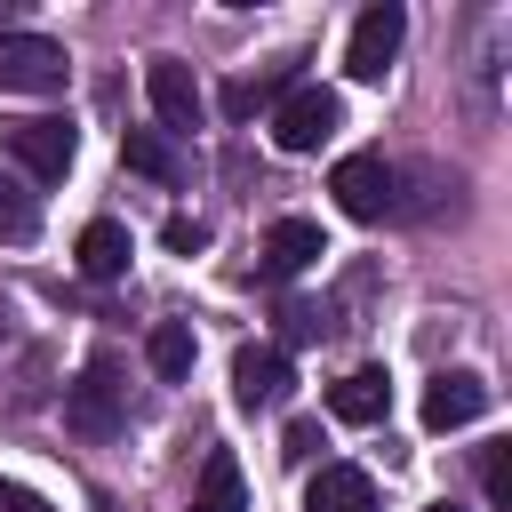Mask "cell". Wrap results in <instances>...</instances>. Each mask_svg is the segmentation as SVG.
<instances>
[{"instance_id":"obj_1","label":"cell","mask_w":512,"mask_h":512,"mask_svg":"<svg viewBox=\"0 0 512 512\" xmlns=\"http://www.w3.org/2000/svg\"><path fill=\"white\" fill-rule=\"evenodd\" d=\"M64 424H72L80 440H112V432L128 424V384H120V360H112V352H96V360L64 384Z\"/></svg>"},{"instance_id":"obj_2","label":"cell","mask_w":512,"mask_h":512,"mask_svg":"<svg viewBox=\"0 0 512 512\" xmlns=\"http://www.w3.org/2000/svg\"><path fill=\"white\" fill-rule=\"evenodd\" d=\"M0 152L24 160L40 184H56V176L80 160V136H72V120H56V112H16V120H0Z\"/></svg>"},{"instance_id":"obj_3","label":"cell","mask_w":512,"mask_h":512,"mask_svg":"<svg viewBox=\"0 0 512 512\" xmlns=\"http://www.w3.org/2000/svg\"><path fill=\"white\" fill-rule=\"evenodd\" d=\"M400 176H392V160L384 152H344L336 160V176H328V192H336V208L352 216V224H376V216H392L400 208V192H392Z\"/></svg>"},{"instance_id":"obj_4","label":"cell","mask_w":512,"mask_h":512,"mask_svg":"<svg viewBox=\"0 0 512 512\" xmlns=\"http://www.w3.org/2000/svg\"><path fill=\"white\" fill-rule=\"evenodd\" d=\"M72 72V56L48 32H0V88L8 96H56Z\"/></svg>"},{"instance_id":"obj_5","label":"cell","mask_w":512,"mask_h":512,"mask_svg":"<svg viewBox=\"0 0 512 512\" xmlns=\"http://www.w3.org/2000/svg\"><path fill=\"white\" fill-rule=\"evenodd\" d=\"M336 120H344V104H336L328 88H304V80H296V88L272 104V144H280V152H320V144L336 136Z\"/></svg>"},{"instance_id":"obj_6","label":"cell","mask_w":512,"mask_h":512,"mask_svg":"<svg viewBox=\"0 0 512 512\" xmlns=\"http://www.w3.org/2000/svg\"><path fill=\"white\" fill-rule=\"evenodd\" d=\"M400 40H408V8H400V0L360 8L352 48H344V72H352V80H384V72H392V56H400Z\"/></svg>"},{"instance_id":"obj_7","label":"cell","mask_w":512,"mask_h":512,"mask_svg":"<svg viewBox=\"0 0 512 512\" xmlns=\"http://www.w3.org/2000/svg\"><path fill=\"white\" fill-rule=\"evenodd\" d=\"M144 96H152L160 128H176V136H192L200 112H208V96H200V80H192L184 56H152V64H144Z\"/></svg>"},{"instance_id":"obj_8","label":"cell","mask_w":512,"mask_h":512,"mask_svg":"<svg viewBox=\"0 0 512 512\" xmlns=\"http://www.w3.org/2000/svg\"><path fill=\"white\" fill-rule=\"evenodd\" d=\"M288 384H296V368H288L280 344H240V352H232V400H240L248 416H256V408H280Z\"/></svg>"},{"instance_id":"obj_9","label":"cell","mask_w":512,"mask_h":512,"mask_svg":"<svg viewBox=\"0 0 512 512\" xmlns=\"http://www.w3.org/2000/svg\"><path fill=\"white\" fill-rule=\"evenodd\" d=\"M488 408V384L472 376V368H440L432 384H424V432H456V424H472Z\"/></svg>"},{"instance_id":"obj_10","label":"cell","mask_w":512,"mask_h":512,"mask_svg":"<svg viewBox=\"0 0 512 512\" xmlns=\"http://www.w3.org/2000/svg\"><path fill=\"white\" fill-rule=\"evenodd\" d=\"M320 256H328V240H320L312 216H280V224L264 232V280H296V272H312Z\"/></svg>"},{"instance_id":"obj_11","label":"cell","mask_w":512,"mask_h":512,"mask_svg":"<svg viewBox=\"0 0 512 512\" xmlns=\"http://www.w3.org/2000/svg\"><path fill=\"white\" fill-rule=\"evenodd\" d=\"M304 512H376V480L360 464H320L304 480Z\"/></svg>"},{"instance_id":"obj_12","label":"cell","mask_w":512,"mask_h":512,"mask_svg":"<svg viewBox=\"0 0 512 512\" xmlns=\"http://www.w3.org/2000/svg\"><path fill=\"white\" fill-rule=\"evenodd\" d=\"M296 64H304V56H280V64H264V72L232 80V88H224V120H256L264 104H280V96L296 88Z\"/></svg>"},{"instance_id":"obj_13","label":"cell","mask_w":512,"mask_h":512,"mask_svg":"<svg viewBox=\"0 0 512 512\" xmlns=\"http://www.w3.org/2000/svg\"><path fill=\"white\" fill-rule=\"evenodd\" d=\"M72 256H80V272H88V280H120V272H128V256H136V240H128V224L96 216V224L80 232V248H72Z\"/></svg>"},{"instance_id":"obj_14","label":"cell","mask_w":512,"mask_h":512,"mask_svg":"<svg viewBox=\"0 0 512 512\" xmlns=\"http://www.w3.org/2000/svg\"><path fill=\"white\" fill-rule=\"evenodd\" d=\"M328 408H336V424H384V408H392L384 368H352V376L328 392Z\"/></svg>"},{"instance_id":"obj_15","label":"cell","mask_w":512,"mask_h":512,"mask_svg":"<svg viewBox=\"0 0 512 512\" xmlns=\"http://www.w3.org/2000/svg\"><path fill=\"white\" fill-rule=\"evenodd\" d=\"M192 512H248V480H240V464L216 448L208 464H200V488H192Z\"/></svg>"},{"instance_id":"obj_16","label":"cell","mask_w":512,"mask_h":512,"mask_svg":"<svg viewBox=\"0 0 512 512\" xmlns=\"http://www.w3.org/2000/svg\"><path fill=\"white\" fill-rule=\"evenodd\" d=\"M144 360H152L160 384H184V376H192V328H184V320H160V328L144 336Z\"/></svg>"},{"instance_id":"obj_17","label":"cell","mask_w":512,"mask_h":512,"mask_svg":"<svg viewBox=\"0 0 512 512\" xmlns=\"http://www.w3.org/2000/svg\"><path fill=\"white\" fill-rule=\"evenodd\" d=\"M120 160H128L136 176H152V184H176V152H168L160 128H128V136H120Z\"/></svg>"},{"instance_id":"obj_18","label":"cell","mask_w":512,"mask_h":512,"mask_svg":"<svg viewBox=\"0 0 512 512\" xmlns=\"http://www.w3.org/2000/svg\"><path fill=\"white\" fill-rule=\"evenodd\" d=\"M32 232H40V200H32L24 176L0 168V240H32Z\"/></svg>"},{"instance_id":"obj_19","label":"cell","mask_w":512,"mask_h":512,"mask_svg":"<svg viewBox=\"0 0 512 512\" xmlns=\"http://www.w3.org/2000/svg\"><path fill=\"white\" fill-rule=\"evenodd\" d=\"M480 488H488L496 512H512V440H488L480 448Z\"/></svg>"},{"instance_id":"obj_20","label":"cell","mask_w":512,"mask_h":512,"mask_svg":"<svg viewBox=\"0 0 512 512\" xmlns=\"http://www.w3.org/2000/svg\"><path fill=\"white\" fill-rule=\"evenodd\" d=\"M160 240H168L176 256H200V248H208V224H200V216H168V224H160Z\"/></svg>"},{"instance_id":"obj_21","label":"cell","mask_w":512,"mask_h":512,"mask_svg":"<svg viewBox=\"0 0 512 512\" xmlns=\"http://www.w3.org/2000/svg\"><path fill=\"white\" fill-rule=\"evenodd\" d=\"M312 448H320V424H312V416H296V424H288V440H280V456H288V464H312Z\"/></svg>"},{"instance_id":"obj_22","label":"cell","mask_w":512,"mask_h":512,"mask_svg":"<svg viewBox=\"0 0 512 512\" xmlns=\"http://www.w3.org/2000/svg\"><path fill=\"white\" fill-rule=\"evenodd\" d=\"M0 512H56V504L32 496V488H16V480H0Z\"/></svg>"},{"instance_id":"obj_23","label":"cell","mask_w":512,"mask_h":512,"mask_svg":"<svg viewBox=\"0 0 512 512\" xmlns=\"http://www.w3.org/2000/svg\"><path fill=\"white\" fill-rule=\"evenodd\" d=\"M88 512H112V496H96V504H88Z\"/></svg>"},{"instance_id":"obj_24","label":"cell","mask_w":512,"mask_h":512,"mask_svg":"<svg viewBox=\"0 0 512 512\" xmlns=\"http://www.w3.org/2000/svg\"><path fill=\"white\" fill-rule=\"evenodd\" d=\"M424 512H456V504H424Z\"/></svg>"}]
</instances>
